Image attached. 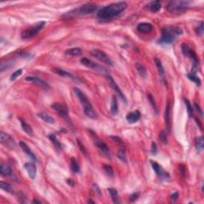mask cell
<instances>
[{"label":"cell","instance_id":"6da1fadb","mask_svg":"<svg viewBox=\"0 0 204 204\" xmlns=\"http://www.w3.org/2000/svg\"><path fill=\"white\" fill-rule=\"evenodd\" d=\"M127 2H114V3H111L108 6L100 8L96 13V15L100 19H111L120 14L127 8Z\"/></svg>","mask_w":204,"mask_h":204},{"label":"cell","instance_id":"7a4b0ae2","mask_svg":"<svg viewBox=\"0 0 204 204\" xmlns=\"http://www.w3.org/2000/svg\"><path fill=\"white\" fill-rule=\"evenodd\" d=\"M183 30L179 27L171 26V27H164L162 29L161 38L159 40L160 44H171L175 40L176 36L183 35Z\"/></svg>","mask_w":204,"mask_h":204},{"label":"cell","instance_id":"3957f363","mask_svg":"<svg viewBox=\"0 0 204 204\" xmlns=\"http://www.w3.org/2000/svg\"><path fill=\"white\" fill-rule=\"evenodd\" d=\"M73 91H74L75 94L77 95V96L79 99L81 105L83 107V109H84V112L86 114L87 116H89V117L92 118V119H96L97 118V114L96 113V112L93 109V107H92V104L90 103L89 99L87 98L86 95L81 89L77 88V87L73 88Z\"/></svg>","mask_w":204,"mask_h":204},{"label":"cell","instance_id":"277c9868","mask_svg":"<svg viewBox=\"0 0 204 204\" xmlns=\"http://www.w3.org/2000/svg\"><path fill=\"white\" fill-rule=\"evenodd\" d=\"M98 9L97 5L92 2H88L85 3L79 7L75 8L72 10L71 11L68 12L66 14V16L68 17H75V16H83L90 14L94 13L96 10Z\"/></svg>","mask_w":204,"mask_h":204},{"label":"cell","instance_id":"5b68a950","mask_svg":"<svg viewBox=\"0 0 204 204\" xmlns=\"http://www.w3.org/2000/svg\"><path fill=\"white\" fill-rule=\"evenodd\" d=\"M189 6H190V2L188 1L175 0V1H171L168 2L166 8L169 13L179 14L184 13L188 9Z\"/></svg>","mask_w":204,"mask_h":204},{"label":"cell","instance_id":"8992f818","mask_svg":"<svg viewBox=\"0 0 204 204\" xmlns=\"http://www.w3.org/2000/svg\"><path fill=\"white\" fill-rule=\"evenodd\" d=\"M46 24V22L42 21L36 23L35 25L28 27V28H27V29L24 30V31L22 32V38L23 39H32V38H34L35 36H36V35L44 28Z\"/></svg>","mask_w":204,"mask_h":204},{"label":"cell","instance_id":"52a82bcc","mask_svg":"<svg viewBox=\"0 0 204 204\" xmlns=\"http://www.w3.org/2000/svg\"><path fill=\"white\" fill-rule=\"evenodd\" d=\"M91 55L93 56L94 58H96V59L100 61L103 63L106 64V65H108V66H112V59L110 58V57L108 56V54H106L104 51H101L100 50H92L90 52Z\"/></svg>","mask_w":204,"mask_h":204},{"label":"cell","instance_id":"ba28073f","mask_svg":"<svg viewBox=\"0 0 204 204\" xmlns=\"http://www.w3.org/2000/svg\"><path fill=\"white\" fill-rule=\"evenodd\" d=\"M52 108H54L62 118L64 120H66V121L69 122V124H71V120L69 119V111H68V108L65 104H61V103H55L52 105Z\"/></svg>","mask_w":204,"mask_h":204},{"label":"cell","instance_id":"9c48e42d","mask_svg":"<svg viewBox=\"0 0 204 204\" xmlns=\"http://www.w3.org/2000/svg\"><path fill=\"white\" fill-rule=\"evenodd\" d=\"M0 142H1L2 145L6 146V148L10 149V150H13V149L15 148V141L7 133H5L3 132L0 133Z\"/></svg>","mask_w":204,"mask_h":204},{"label":"cell","instance_id":"30bf717a","mask_svg":"<svg viewBox=\"0 0 204 204\" xmlns=\"http://www.w3.org/2000/svg\"><path fill=\"white\" fill-rule=\"evenodd\" d=\"M92 137H93V140H94V144L96 146V148H98L99 150H100L103 154L105 155L108 158H110V151L108 145H106L104 141H102L97 136L95 135V133H92Z\"/></svg>","mask_w":204,"mask_h":204},{"label":"cell","instance_id":"8fae6325","mask_svg":"<svg viewBox=\"0 0 204 204\" xmlns=\"http://www.w3.org/2000/svg\"><path fill=\"white\" fill-rule=\"evenodd\" d=\"M106 78H107V80H108V84H109L110 86H111V88H112V89H113L116 92V94L120 96V98L121 99V100H123L124 103H127V100H126V97H125L124 94L123 93V92L121 91V89H120V87L118 86L117 84L116 83V81H114L113 78H112V77H111L110 75H108H108H106Z\"/></svg>","mask_w":204,"mask_h":204},{"label":"cell","instance_id":"7c38bea8","mask_svg":"<svg viewBox=\"0 0 204 204\" xmlns=\"http://www.w3.org/2000/svg\"><path fill=\"white\" fill-rule=\"evenodd\" d=\"M181 50H182V53H183V54L185 57L191 58V59L192 60L193 64H194V65H197V64H198V57H197L195 53H194L192 50H191V49L189 48L188 46H187V44L183 43L181 46Z\"/></svg>","mask_w":204,"mask_h":204},{"label":"cell","instance_id":"4fadbf2b","mask_svg":"<svg viewBox=\"0 0 204 204\" xmlns=\"http://www.w3.org/2000/svg\"><path fill=\"white\" fill-rule=\"evenodd\" d=\"M151 165H152V169L154 170V171L156 172V174L158 175L159 177H160L161 179H167V178H169L170 175L164 169V168H162L161 165L158 164V163H156L155 161H150Z\"/></svg>","mask_w":204,"mask_h":204},{"label":"cell","instance_id":"5bb4252c","mask_svg":"<svg viewBox=\"0 0 204 204\" xmlns=\"http://www.w3.org/2000/svg\"><path fill=\"white\" fill-rule=\"evenodd\" d=\"M80 62H81V63L82 64L83 66H85V67L94 69V70H96V71L102 72L103 68H101L99 65H97V64H96L95 62H92V61L89 60V58H85V57H84V58H81V60H80Z\"/></svg>","mask_w":204,"mask_h":204},{"label":"cell","instance_id":"9a60e30c","mask_svg":"<svg viewBox=\"0 0 204 204\" xmlns=\"http://www.w3.org/2000/svg\"><path fill=\"white\" fill-rule=\"evenodd\" d=\"M26 81L35 83V84H36V85H39V86L41 87H43L44 89H48L49 88L48 84H47L46 81H43V79H41L40 77H36V76H27V77H26Z\"/></svg>","mask_w":204,"mask_h":204},{"label":"cell","instance_id":"2e32d148","mask_svg":"<svg viewBox=\"0 0 204 204\" xmlns=\"http://www.w3.org/2000/svg\"><path fill=\"white\" fill-rule=\"evenodd\" d=\"M155 63H156V66L157 67V69H158V73L159 75H160V78L163 81V82L164 84L167 85V81H166V77H165V70H164V68L163 66V64H162L161 61L159 58H155Z\"/></svg>","mask_w":204,"mask_h":204},{"label":"cell","instance_id":"e0dca14e","mask_svg":"<svg viewBox=\"0 0 204 204\" xmlns=\"http://www.w3.org/2000/svg\"><path fill=\"white\" fill-rule=\"evenodd\" d=\"M141 114L138 110L129 112V113L126 115V120H127V121L130 124L136 123V122H137L139 120L141 119Z\"/></svg>","mask_w":204,"mask_h":204},{"label":"cell","instance_id":"ac0fdd59","mask_svg":"<svg viewBox=\"0 0 204 204\" xmlns=\"http://www.w3.org/2000/svg\"><path fill=\"white\" fill-rule=\"evenodd\" d=\"M164 120H165L166 128L168 131L170 132L171 130V104L170 102H168L165 108V114H164Z\"/></svg>","mask_w":204,"mask_h":204},{"label":"cell","instance_id":"d6986e66","mask_svg":"<svg viewBox=\"0 0 204 204\" xmlns=\"http://www.w3.org/2000/svg\"><path fill=\"white\" fill-rule=\"evenodd\" d=\"M24 168L27 170L30 178L32 179H35V177H36L37 174L36 166L34 164H32V163H26V164H24Z\"/></svg>","mask_w":204,"mask_h":204},{"label":"cell","instance_id":"ffe728a7","mask_svg":"<svg viewBox=\"0 0 204 204\" xmlns=\"http://www.w3.org/2000/svg\"><path fill=\"white\" fill-rule=\"evenodd\" d=\"M19 146H20V148L22 149L23 152H25L26 154L29 156L30 158L32 159L34 161H35V162L37 161V157L35 156V155L34 154V152H32V150L31 149V148H30V147L28 146V145H27L26 143H24L23 141H20Z\"/></svg>","mask_w":204,"mask_h":204},{"label":"cell","instance_id":"44dd1931","mask_svg":"<svg viewBox=\"0 0 204 204\" xmlns=\"http://www.w3.org/2000/svg\"><path fill=\"white\" fill-rule=\"evenodd\" d=\"M152 29H153L152 25L148 22H141L137 26V31L143 34L150 33L152 32Z\"/></svg>","mask_w":204,"mask_h":204},{"label":"cell","instance_id":"7402d4cb","mask_svg":"<svg viewBox=\"0 0 204 204\" xmlns=\"http://www.w3.org/2000/svg\"><path fill=\"white\" fill-rule=\"evenodd\" d=\"M145 8L153 13H156L161 9V2L160 1H153V2H148L147 5H145Z\"/></svg>","mask_w":204,"mask_h":204},{"label":"cell","instance_id":"603a6c76","mask_svg":"<svg viewBox=\"0 0 204 204\" xmlns=\"http://www.w3.org/2000/svg\"><path fill=\"white\" fill-rule=\"evenodd\" d=\"M52 71L54 72V73L58 74V75L62 76V77L71 78V79H73V80H77V78H76V77L73 75V74H71V73H69V72L66 71V70H65V69H60V68H54V69H52Z\"/></svg>","mask_w":204,"mask_h":204},{"label":"cell","instance_id":"cb8c5ba5","mask_svg":"<svg viewBox=\"0 0 204 204\" xmlns=\"http://www.w3.org/2000/svg\"><path fill=\"white\" fill-rule=\"evenodd\" d=\"M18 120H19L20 124H21V126H22V129H23V131L25 132L27 134H28L29 136H31V137H34V135H35V133H34L33 129L31 128V125L27 123V122H26L25 120H22L21 118H19Z\"/></svg>","mask_w":204,"mask_h":204},{"label":"cell","instance_id":"d4e9b609","mask_svg":"<svg viewBox=\"0 0 204 204\" xmlns=\"http://www.w3.org/2000/svg\"><path fill=\"white\" fill-rule=\"evenodd\" d=\"M0 173L5 177H10L12 175V170L8 165L3 164V163H1L0 164Z\"/></svg>","mask_w":204,"mask_h":204},{"label":"cell","instance_id":"484cf974","mask_svg":"<svg viewBox=\"0 0 204 204\" xmlns=\"http://www.w3.org/2000/svg\"><path fill=\"white\" fill-rule=\"evenodd\" d=\"M38 116L43 120V121L46 122V123H48V124H54V118H53L51 116L49 115L48 113H46V112H39V113H38Z\"/></svg>","mask_w":204,"mask_h":204},{"label":"cell","instance_id":"4316f807","mask_svg":"<svg viewBox=\"0 0 204 204\" xmlns=\"http://www.w3.org/2000/svg\"><path fill=\"white\" fill-rule=\"evenodd\" d=\"M118 101L116 96H112V100H111V112L113 115H116L118 113Z\"/></svg>","mask_w":204,"mask_h":204},{"label":"cell","instance_id":"83f0119b","mask_svg":"<svg viewBox=\"0 0 204 204\" xmlns=\"http://www.w3.org/2000/svg\"><path fill=\"white\" fill-rule=\"evenodd\" d=\"M70 168L73 173H78L80 171V166L77 160L74 157L70 159Z\"/></svg>","mask_w":204,"mask_h":204},{"label":"cell","instance_id":"f1b7e54d","mask_svg":"<svg viewBox=\"0 0 204 204\" xmlns=\"http://www.w3.org/2000/svg\"><path fill=\"white\" fill-rule=\"evenodd\" d=\"M48 137L50 141H51V142L54 144V145L55 146V148H56L57 149H58V150H61V149H62V144H61V142L59 141V140L57 138L56 136L52 133V134H50V135L48 136Z\"/></svg>","mask_w":204,"mask_h":204},{"label":"cell","instance_id":"f546056e","mask_svg":"<svg viewBox=\"0 0 204 204\" xmlns=\"http://www.w3.org/2000/svg\"><path fill=\"white\" fill-rule=\"evenodd\" d=\"M136 68L137 69V72L139 73L140 76L143 78H145L147 77V69H145V67L143 65L140 63H137L136 64Z\"/></svg>","mask_w":204,"mask_h":204},{"label":"cell","instance_id":"4dcf8cb0","mask_svg":"<svg viewBox=\"0 0 204 204\" xmlns=\"http://www.w3.org/2000/svg\"><path fill=\"white\" fill-rule=\"evenodd\" d=\"M195 146H196V149L199 152L202 151L204 148V141L202 137H198L195 139Z\"/></svg>","mask_w":204,"mask_h":204},{"label":"cell","instance_id":"1f68e13d","mask_svg":"<svg viewBox=\"0 0 204 204\" xmlns=\"http://www.w3.org/2000/svg\"><path fill=\"white\" fill-rule=\"evenodd\" d=\"M187 77H188V79L191 80V81L195 83V85H198V86H200L201 85V80L200 78L196 75V74H194V73H188L187 74Z\"/></svg>","mask_w":204,"mask_h":204},{"label":"cell","instance_id":"d6a6232c","mask_svg":"<svg viewBox=\"0 0 204 204\" xmlns=\"http://www.w3.org/2000/svg\"><path fill=\"white\" fill-rule=\"evenodd\" d=\"M66 54H68V55H71V56H78L81 54V50L80 48H77V47L69 49L66 51Z\"/></svg>","mask_w":204,"mask_h":204},{"label":"cell","instance_id":"836d02e7","mask_svg":"<svg viewBox=\"0 0 204 204\" xmlns=\"http://www.w3.org/2000/svg\"><path fill=\"white\" fill-rule=\"evenodd\" d=\"M108 191L109 192L110 195L112 197V201L114 202H118V199H119V196H118L117 191L114 188H108Z\"/></svg>","mask_w":204,"mask_h":204},{"label":"cell","instance_id":"e575fe53","mask_svg":"<svg viewBox=\"0 0 204 204\" xmlns=\"http://www.w3.org/2000/svg\"><path fill=\"white\" fill-rule=\"evenodd\" d=\"M0 188L3 190V191H6V192H12L13 191V188H12L11 186L9 183L3 181L0 182Z\"/></svg>","mask_w":204,"mask_h":204},{"label":"cell","instance_id":"d590c367","mask_svg":"<svg viewBox=\"0 0 204 204\" xmlns=\"http://www.w3.org/2000/svg\"><path fill=\"white\" fill-rule=\"evenodd\" d=\"M183 101H184V104L187 107V113H188L189 117H192L193 116V109L192 107H191V104H190V102L187 100V99H183Z\"/></svg>","mask_w":204,"mask_h":204},{"label":"cell","instance_id":"8d00e7d4","mask_svg":"<svg viewBox=\"0 0 204 204\" xmlns=\"http://www.w3.org/2000/svg\"><path fill=\"white\" fill-rule=\"evenodd\" d=\"M22 69H17V70H15V71L11 75H10V81H14V80H16L18 77L22 75Z\"/></svg>","mask_w":204,"mask_h":204},{"label":"cell","instance_id":"74e56055","mask_svg":"<svg viewBox=\"0 0 204 204\" xmlns=\"http://www.w3.org/2000/svg\"><path fill=\"white\" fill-rule=\"evenodd\" d=\"M148 100H149V102H150V104H151V105H152V107L153 108V109L155 110V112L157 113V106H156V102H155V99H154V97H153V96H152V94H148Z\"/></svg>","mask_w":204,"mask_h":204},{"label":"cell","instance_id":"f35d334b","mask_svg":"<svg viewBox=\"0 0 204 204\" xmlns=\"http://www.w3.org/2000/svg\"><path fill=\"white\" fill-rule=\"evenodd\" d=\"M12 64H13V62H12V60H7L6 61V62H2L1 63V67H0V69H1V72L4 71V69H8L9 68V66H12Z\"/></svg>","mask_w":204,"mask_h":204},{"label":"cell","instance_id":"ab89813d","mask_svg":"<svg viewBox=\"0 0 204 204\" xmlns=\"http://www.w3.org/2000/svg\"><path fill=\"white\" fill-rule=\"evenodd\" d=\"M159 137H160V141L164 143V144H167V143H168V137H167V133H166L165 131L162 130V131L160 133Z\"/></svg>","mask_w":204,"mask_h":204},{"label":"cell","instance_id":"60d3db41","mask_svg":"<svg viewBox=\"0 0 204 204\" xmlns=\"http://www.w3.org/2000/svg\"><path fill=\"white\" fill-rule=\"evenodd\" d=\"M104 171H105L106 173L108 174L109 176H111V177H112V176H113L114 171H113V169H112V168L111 167V166H110V165H104Z\"/></svg>","mask_w":204,"mask_h":204},{"label":"cell","instance_id":"b9f144b4","mask_svg":"<svg viewBox=\"0 0 204 204\" xmlns=\"http://www.w3.org/2000/svg\"><path fill=\"white\" fill-rule=\"evenodd\" d=\"M117 156H118V158H119L120 160H122V161H124V162L126 161L125 152H124V150L123 148H120V149L119 152H118Z\"/></svg>","mask_w":204,"mask_h":204},{"label":"cell","instance_id":"7bdbcfd3","mask_svg":"<svg viewBox=\"0 0 204 204\" xmlns=\"http://www.w3.org/2000/svg\"><path fill=\"white\" fill-rule=\"evenodd\" d=\"M203 25L204 23L203 22H201L200 24L197 27V29H196V34L198 35H199V36H201V35H203V32H204V29H203Z\"/></svg>","mask_w":204,"mask_h":204},{"label":"cell","instance_id":"ee69618b","mask_svg":"<svg viewBox=\"0 0 204 204\" xmlns=\"http://www.w3.org/2000/svg\"><path fill=\"white\" fill-rule=\"evenodd\" d=\"M156 152H157V146H156V144L155 142L152 143V147H151V153L152 155H156Z\"/></svg>","mask_w":204,"mask_h":204},{"label":"cell","instance_id":"f6af8a7d","mask_svg":"<svg viewBox=\"0 0 204 204\" xmlns=\"http://www.w3.org/2000/svg\"><path fill=\"white\" fill-rule=\"evenodd\" d=\"M92 189H93V191H95V193L96 194H97L98 195H101V191H100V187L97 186V184H93V186H92Z\"/></svg>","mask_w":204,"mask_h":204},{"label":"cell","instance_id":"bcb514c9","mask_svg":"<svg viewBox=\"0 0 204 204\" xmlns=\"http://www.w3.org/2000/svg\"><path fill=\"white\" fill-rule=\"evenodd\" d=\"M77 145H78V146H79V148L80 150H81V152H82L83 154H86V151H85V147H84V145H82L81 143V141H79V140H77Z\"/></svg>","mask_w":204,"mask_h":204},{"label":"cell","instance_id":"7dc6e473","mask_svg":"<svg viewBox=\"0 0 204 204\" xmlns=\"http://www.w3.org/2000/svg\"><path fill=\"white\" fill-rule=\"evenodd\" d=\"M179 171L183 176H184L185 173H186V167L184 165H179Z\"/></svg>","mask_w":204,"mask_h":204},{"label":"cell","instance_id":"c3c4849f","mask_svg":"<svg viewBox=\"0 0 204 204\" xmlns=\"http://www.w3.org/2000/svg\"><path fill=\"white\" fill-rule=\"evenodd\" d=\"M139 195H140L139 193H135V194H132L131 196H130V200H131V202H135L137 198H138Z\"/></svg>","mask_w":204,"mask_h":204},{"label":"cell","instance_id":"681fc988","mask_svg":"<svg viewBox=\"0 0 204 204\" xmlns=\"http://www.w3.org/2000/svg\"><path fill=\"white\" fill-rule=\"evenodd\" d=\"M179 198V193L178 192H175L171 195V198L172 201H175L177 198Z\"/></svg>","mask_w":204,"mask_h":204},{"label":"cell","instance_id":"f907efd6","mask_svg":"<svg viewBox=\"0 0 204 204\" xmlns=\"http://www.w3.org/2000/svg\"><path fill=\"white\" fill-rule=\"evenodd\" d=\"M194 107L196 108V110L198 111V112H199V114L200 115H202V111L201 110V108H199V106H198V104H197V103H194Z\"/></svg>","mask_w":204,"mask_h":204},{"label":"cell","instance_id":"816d5d0a","mask_svg":"<svg viewBox=\"0 0 204 204\" xmlns=\"http://www.w3.org/2000/svg\"><path fill=\"white\" fill-rule=\"evenodd\" d=\"M67 183H68V184L71 185V186H73V185L75 184V183H74V182H73L72 179H67Z\"/></svg>","mask_w":204,"mask_h":204},{"label":"cell","instance_id":"f5cc1de1","mask_svg":"<svg viewBox=\"0 0 204 204\" xmlns=\"http://www.w3.org/2000/svg\"><path fill=\"white\" fill-rule=\"evenodd\" d=\"M34 202H37V203H41V201L38 200V199H35V200L33 201Z\"/></svg>","mask_w":204,"mask_h":204},{"label":"cell","instance_id":"db71d44e","mask_svg":"<svg viewBox=\"0 0 204 204\" xmlns=\"http://www.w3.org/2000/svg\"><path fill=\"white\" fill-rule=\"evenodd\" d=\"M88 202H92V203H95V202L94 201H92V200H90V199H89V201H88Z\"/></svg>","mask_w":204,"mask_h":204}]
</instances>
